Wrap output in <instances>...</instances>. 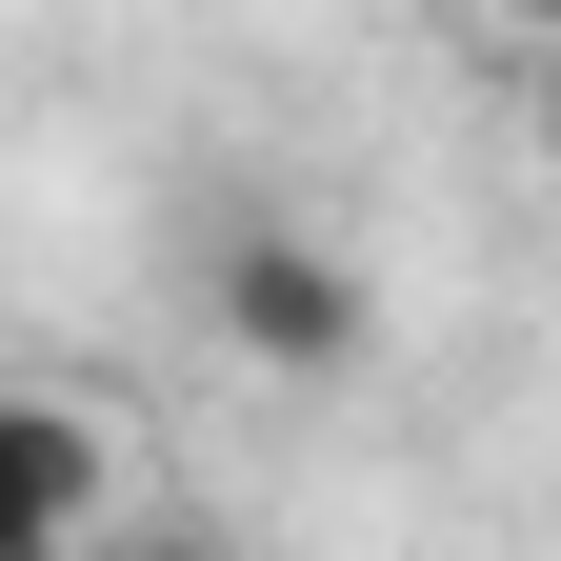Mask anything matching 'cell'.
<instances>
[{"mask_svg":"<svg viewBox=\"0 0 561 561\" xmlns=\"http://www.w3.org/2000/svg\"><path fill=\"white\" fill-rule=\"evenodd\" d=\"M201 341L301 401V381H362L381 301H362V261H341L321 221H221V241H201Z\"/></svg>","mask_w":561,"mask_h":561,"instance_id":"cell-1","label":"cell"},{"mask_svg":"<svg viewBox=\"0 0 561 561\" xmlns=\"http://www.w3.org/2000/svg\"><path fill=\"white\" fill-rule=\"evenodd\" d=\"M101 522H121V442H101V401L0 381V561H60V541H101Z\"/></svg>","mask_w":561,"mask_h":561,"instance_id":"cell-2","label":"cell"},{"mask_svg":"<svg viewBox=\"0 0 561 561\" xmlns=\"http://www.w3.org/2000/svg\"><path fill=\"white\" fill-rule=\"evenodd\" d=\"M541 161H561V41H541Z\"/></svg>","mask_w":561,"mask_h":561,"instance_id":"cell-3","label":"cell"},{"mask_svg":"<svg viewBox=\"0 0 561 561\" xmlns=\"http://www.w3.org/2000/svg\"><path fill=\"white\" fill-rule=\"evenodd\" d=\"M522 41H561V0H522Z\"/></svg>","mask_w":561,"mask_h":561,"instance_id":"cell-4","label":"cell"}]
</instances>
